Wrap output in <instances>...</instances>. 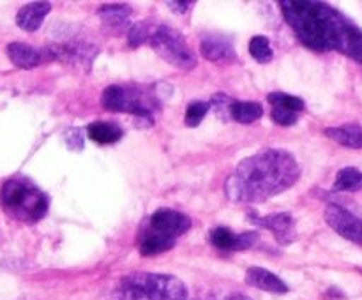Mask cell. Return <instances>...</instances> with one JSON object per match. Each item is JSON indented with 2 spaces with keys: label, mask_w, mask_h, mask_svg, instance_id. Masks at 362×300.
Instances as JSON below:
<instances>
[{
  "label": "cell",
  "mask_w": 362,
  "mask_h": 300,
  "mask_svg": "<svg viewBox=\"0 0 362 300\" xmlns=\"http://www.w3.org/2000/svg\"><path fill=\"white\" fill-rule=\"evenodd\" d=\"M283 14L297 37L317 52H341L362 62V30L338 9L313 0H283Z\"/></svg>",
  "instance_id": "cell-1"
},
{
  "label": "cell",
  "mask_w": 362,
  "mask_h": 300,
  "mask_svg": "<svg viewBox=\"0 0 362 300\" xmlns=\"http://www.w3.org/2000/svg\"><path fill=\"white\" fill-rule=\"evenodd\" d=\"M300 168L290 152L267 148L239 162L225 184L226 196L239 203H260L285 193L299 180Z\"/></svg>",
  "instance_id": "cell-2"
},
{
  "label": "cell",
  "mask_w": 362,
  "mask_h": 300,
  "mask_svg": "<svg viewBox=\"0 0 362 300\" xmlns=\"http://www.w3.org/2000/svg\"><path fill=\"white\" fill-rule=\"evenodd\" d=\"M187 288L180 279L166 274L138 272L120 279L113 300H186Z\"/></svg>",
  "instance_id": "cell-3"
},
{
  "label": "cell",
  "mask_w": 362,
  "mask_h": 300,
  "mask_svg": "<svg viewBox=\"0 0 362 300\" xmlns=\"http://www.w3.org/2000/svg\"><path fill=\"white\" fill-rule=\"evenodd\" d=\"M4 212L21 222H37L48 212V198L41 189L25 179H11L0 189Z\"/></svg>",
  "instance_id": "cell-4"
},
{
  "label": "cell",
  "mask_w": 362,
  "mask_h": 300,
  "mask_svg": "<svg viewBox=\"0 0 362 300\" xmlns=\"http://www.w3.org/2000/svg\"><path fill=\"white\" fill-rule=\"evenodd\" d=\"M148 44L163 60L179 69H193L197 66V56L187 46L184 35L173 28L165 27V25L154 27L148 37Z\"/></svg>",
  "instance_id": "cell-5"
},
{
  "label": "cell",
  "mask_w": 362,
  "mask_h": 300,
  "mask_svg": "<svg viewBox=\"0 0 362 300\" xmlns=\"http://www.w3.org/2000/svg\"><path fill=\"white\" fill-rule=\"evenodd\" d=\"M325 221L343 239L362 246V219L354 215L339 205H329L325 208Z\"/></svg>",
  "instance_id": "cell-6"
},
{
  "label": "cell",
  "mask_w": 362,
  "mask_h": 300,
  "mask_svg": "<svg viewBox=\"0 0 362 300\" xmlns=\"http://www.w3.org/2000/svg\"><path fill=\"white\" fill-rule=\"evenodd\" d=\"M148 226L165 233V235L175 236L177 239L179 235L189 232L191 219L186 214H182V212L173 210V208H159V210H156L151 215Z\"/></svg>",
  "instance_id": "cell-7"
},
{
  "label": "cell",
  "mask_w": 362,
  "mask_h": 300,
  "mask_svg": "<svg viewBox=\"0 0 362 300\" xmlns=\"http://www.w3.org/2000/svg\"><path fill=\"white\" fill-rule=\"evenodd\" d=\"M258 240V233L247 232L235 235L232 229L228 228H216L211 233L212 246L223 251H246L253 246Z\"/></svg>",
  "instance_id": "cell-8"
},
{
  "label": "cell",
  "mask_w": 362,
  "mask_h": 300,
  "mask_svg": "<svg viewBox=\"0 0 362 300\" xmlns=\"http://www.w3.org/2000/svg\"><path fill=\"white\" fill-rule=\"evenodd\" d=\"M257 222L264 228H267L269 232L274 233L276 240L279 244H292L297 236L296 229V221L290 214L286 212H278V214L265 215V217L257 219Z\"/></svg>",
  "instance_id": "cell-9"
},
{
  "label": "cell",
  "mask_w": 362,
  "mask_h": 300,
  "mask_svg": "<svg viewBox=\"0 0 362 300\" xmlns=\"http://www.w3.org/2000/svg\"><path fill=\"white\" fill-rule=\"evenodd\" d=\"M7 56L20 69H34V67L41 66L45 60H48L46 49H37L25 42H11L7 46Z\"/></svg>",
  "instance_id": "cell-10"
},
{
  "label": "cell",
  "mask_w": 362,
  "mask_h": 300,
  "mask_svg": "<svg viewBox=\"0 0 362 300\" xmlns=\"http://www.w3.org/2000/svg\"><path fill=\"white\" fill-rule=\"evenodd\" d=\"M175 236L165 235V233L148 226L138 235V247H140V253L144 256H156V254L172 249L175 246Z\"/></svg>",
  "instance_id": "cell-11"
},
{
  "label": "cell",
  "mask_w": 362,
  "mask_h": 300,
  "mask_svg": "<svg viewBox=\"0 0 362 300\" xmlns=\"http://www.w3.org/2000/svg\"><path fill=\"white\" fill-rule=\"evenodd\" d=\"M202 55L211 62H232L235 59V52L228 39L221 35H207L200 44Z\"/></svg>",
  "instance_id": "cell-12"
},
{
  "label": "cell",
  "mask_w": 362,
  "mask_h": 300,
  "mask_svg": "<svg viewBox=\"0 0 362 300\" xmlns=\"http://www.w3.org/2000/svg\"><path fill=\"white\" fill-rule=\"evenodd\" d=\"M52 11V4L48 2H32L21 7L16 14V25L21 30L35 32L42 25L45 18Z\"/></svg>",
  "instance_id": "cell-13"
},
{
  "label": "cell",
  "mask_w": 362,
  "mask_h": 300,
  "mask_svg": "<svg viewBox=\"0 0 362 300\" xmlns=\"http://www.w3.org/2000/svg\"><path fill=\"white\" fill-rule=\"evenodd\" d=\"M246 282L250 286H255L258 289H264L269 293H286L288 286L281 281L276 274L271 270H265L260 267H251L246 272Z\"/></svg>",
  "instance_id": "cell-14"
},
{
  "label": "cell",
  "mask_w": 362,
  "mask_h": 300,
  "mask_svg": "<svg viewBox=\"0 0 362 300\" xmlns=\"http://www.w3.org/2000/svg\"><path fill=\"white\" fill-rule=\"evenodd\" d=\"M87 134L95 143L110 145L115 143V141H119L122 138V129L117 124L112 122H92L87 127Z\"/></svg>",
  "instance_id": "cell-15"
},
{
  "label": "cell",
  "mask_w": 362,
  "mask_h": 300,
  "mask_svg": "<svg viewBox=\"0 0 362 300\" xmlns=\"http://www.w3.org/2000/svg\"><path fill=\"white\" fill-rule=\"evenodd\" d=\"M325 136L338 141L350 148H362V127L359 126H339L325 129Z\"/></svg>",
  "instance_id": "cell-16"
},
{
  "label": "cell",
  "mask_w": 362,
  "mask_h": 300,
  "mask_svg": "<svg viewBox=\"0 0 362 300\" xmlns=\"http://www.w3.org/2000/svg\"><path fill=\"white\" fill-rule=\"evenodd\" d=\"M264 115V108L260 102L251 101H235L232 104V112H230V119L235 120L239 124H253Z\"/></svg>",
  "instance_id": "cell-17"
},
{
  "label": "cell",
  "mask_w": 362,
  "mask_h": 300,
  "mask_svg": "<svg viewBox=\"0 0 362 300\" xmlns=\"http://www.w3.org/2000/svg\"><path fill=\"white\" fill-rule=\"evenodd\" d=\"M334 189L343 191V193H354V191L362 189V172L357 168L339 169L336 175Z\"/></svg>",
  "instance_id": "cell-18"
},
{
  "label": "cell",
  "mask_w": 362,
  "mask_h": 300,
  "mask_svg": "<svg viewBox=\"0 0 362 300\" xmlns=\"http://www.w3.org/2000/svg\"><path fill=\"white\" fill-rule=\"evenodd\" d=\"M129 7L126 6H103L99 9V16L106 25L113 28H120L129 21Z\"/></svg>",
  "instance_id": "cell-19"
},
{
  "label": "cell",
  "mask_w": 362,
  "mask_h": 300,
  "mask_svg": "<svg viewBox=\"0 0 362 300\" xmlns=\"http://www.w3.org/2000/svg\"><path fill=\"white\" fill-rule=\"evenodd\" d=\"M269 102H271L274 108H285L296 113L303 112L304 109L303 99L296 97V95L285 94V92H272V94L269 95Z\"/></svg>",
  "instance_id": "cell-20"
},
{
  "label": "cell",
  "mask_w": 362,
  "mask_h": 300,
  "mask_svg": "<svg viewBox=\"0 0 362 300\" xmlns=\"http://www.w3.org/2000/svg\"><path fill=\"white\" fill-rule=\"evenodd\" d=\"M250 53L255 60L260 64H267L272 60V48L271 42L264 35H255L250 41Z\"/></svg>",
  "instance_id": "cell-21"
},
{
  "label": "cell",
  "mask_w": 362,
  "mask_h": 300,
  "mask_svg": "<svg viewBox=\"0 0 362 300\" xmlns=\"http://www.w3.org/2000/svg\"><path fill=\"white\" fill-rule=\"evenodd\" d=\"M101 102L106 109H110V112H122L124 87H120V85H112V87L106 88V90L103 92Z\"/></svg>",
  "instance_id": "cell-22"
},
{
  "label": "cell",
  "mask_w": 362,
  "mask_h": 300,
  "mask_svg": "<svg viewBox=\"0 0 362 300\" xmlns=\"http://www.w3.org/2000/svg\"><path fill=\"white\" fill-rule=\"evenodd\" d=\"M209 108L211 106L207 104V102H202V101H197V102H191L189 106H187V112H186V126L187 127H197L200 126L202 120L205 119V115H207Z\"/></svg>",
  "instance_id": "cell-23"
},
{
  "label": "cell",
  "mask_w": 362,
  "mask_h": 300,
  "mask_svg": "<svg viewBox=\"0 0 362 300\" xmlns=\"http://www.w3.org/2000/svg\"><path fill=\"white\" fill-rule=\"evenodd\" d=\"M233 99L228 97L226 94H216L214 97H212L211 101V108L214 109L216 115L219 116V119H230V112H232V104H233Z\"/></svg>",
  "instance_id": "cell-24"
},
{
  "label": "cell",
  "mask_w": 362,
  "mask_h": 300,
  "mask_svg": "<svg viewBox=\"0 0 362 300\" xmlns=\"http://www.w3.org/2000/svg\"><path fill=\"white\" fill-rule=\"evenodd\" d=\"M151 32H152V28H148L145 23L133 25L129 30V44L133 46V48H136V46H140V44H145V42H148Z\"/></svg>",
  "instance_id": "cell-25"
},
{
  "label": "cell",
  "mask_w": 362,
  "mask_h": 300,
  "mask_svg": "<svg viewBox=\"0 0 362 300\" xmlns=\"http://www.w3.org/2000/svg\"><path fill=\"white\" fill-rule=\"evenodd\" d=\"M271 116L276 124H279V126H293V124L297 122V113L285 108H272Z\"/></svg>",
  "instance_id": "cell-26"
},
{
  "label": "cell",
  "mask_w": 362,
  "mask_h": 300,
  "mask_svg": "<svg viewBox=\"0 0 362 300\" xmlns=\"http://www.w3.org/2000/svg\"><path fill=\"white\" fill-rule=\"evenodd\" d=\"M168 7H179L177 13H186L187 7H189V2H168Z\"/></svg>",
  "instance_id": "cell-27"
},
{
  "label": "cell",
  "mask_w": 362,
  "mask_h": 300,
  "mask_svg": "<svg viewBox=\"0 0 362 300\" xmlns=\"http://www.w3.org/2000/svg\"><path fill=\"white\" fill-rule=\"evenodd\" d=\"M225 300H251V299L246 295H230V296H226Z\"/></svg>",
  "instance_id": "cell-28"
}]
</instances>
